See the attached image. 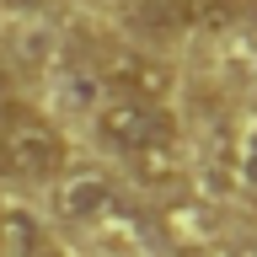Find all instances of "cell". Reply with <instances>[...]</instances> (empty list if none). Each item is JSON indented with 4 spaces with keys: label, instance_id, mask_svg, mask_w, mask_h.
I'll list each match as a JSON object with an SVG mask.
<instances>
[{
    "label": "cell",
    "instance_id": "3",
    "mask_svg": "<svg viewBox=\"0 0 257 257\" xmlns=\"http://www.w3.org/2000/svg\"><path fill=\"white\" fill-rule=\"evenodd\" d=\"M0 257H54L43 220L22 204H0Z\"/></svg>",
    "mask_w": 257,
    "mask_h": 257
},
{
    "label": "cell",
    "instance_id": "8",
    "mask_svg": "<svg viewBox=\"0 0 257 257\" xmlns=\"http://www.w3.org/2000/svg\"><path fill=\"white\" fill-rule=\"evenodd\" d=\"M246 177L257 182V140H252V150H246Z\"/></svg>",
    "mask_w": 257,
    "mask_h": 257
},
{
    "label": "cell",
    "instance_id": "7",
    "mask_svg": "<svg viewBox=\"0 0 257 257\" xmlns=\"http://www.w3.org/2000/svg\"><path fill=\"white\" fill-rule=\"evenodd\" d=\"M6 6H16V11H38V6H54V0H6Z\"/></svg>",
    "mask_w": 257,
    "mask_h": 257
},
{
    "label": "cell",
    "instance_id": "6",
    "mask_svg": "<svg viewBox=\"0 0 257 257\" xmlns=\"http://www.w3.org/2000/svg\"><path fill=\"white\" fill-rule=\"evenodd\" d=\"M11 107H16V75L0 64V112H11Z\"/></svg>",
    "mask_w": 257,
    "mask_h": 257
},
{
    "label": "cell",
    "instance_id": "4",
    "mask_svg": "<svg viewBox=\"0 0 257 257\" xmlns=\"http://www.w3.org/2000/svg\"><path fill=\"white\" fill-rule=\"evenodd\" d=\"M59 209L70 214V220H102V214H112V182L96 177V172L70 177V182L59 188Z\"/></svg>",
    "mask_w": 257,
    "mask_h": 257
},
{
    "label": "cell",
    "instance_id": "5",
    "mask_svg": "<svg viewBox=\"0 0 257 257\" xmlns=\"http://www.w3.org/2000/svg\"><path fill=\"white\" fill-rule=\"evenodd\" d=\"M112 80H118V91H123V96H145V102H156V96L166 91V70L150 64V59H140V54L118 64V75H112Z\"/></svg>",
    "mask_w": 257,
    "mask_h": 257
},
{
    "label": "cell",
    "instance_id": "2",
    "mask_svg": "<svg viewBox=\"0 0 257 257\" xmlns=\"http://www.w3.org/2000/svg\"><path fill=\"white\" fill-rule=\"evenodd\" d=\"M64 161H70V145L54 118H43L38 107H22V102L0 112V172L22 177V182H59Z\"/></svg>",
    "mask_w": 257,
    "mask_h": 257
},
{
    "label": "cell",
    "instance_id": "1",
    "mask_svg": "<svg viewBox=\"0 0 257 257\" xmlns=\"http://www.w3.org/2000/svg\"><path fill=\"white\" fill-rule=\"evenodd\" d=\"M102 134H107L112 150H123L134 166H140L150 182L172 172L177 161V123L161 102H145V96H118L112 107H102Z\"/></svg>",
    "mask_w": 257,
    "mask_h": 257
}]
</instances>
